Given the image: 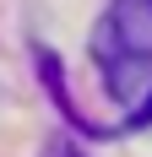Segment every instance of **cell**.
Returning a JSON list of instances; mask_svg holds the SVG:
<instances>
[{
  "label": "cell",
  "mask_w": 152,
  "mask_h": 157,
  "mask_svg": "<svg viewBox=\"0 0 152 157\" xmlns=\"http://www.w3.org/2000/svg\"><path fill=\"white\" fill-rule=\"evenodd\" d=\"M44 157H87V152H82L76 141H65V136H60V141H49V146H44Z\"/></svg>",
  "instance_id": "2"
},
{
  "label": "cell",
  "mask_w": 152,
  "mask_h": 157,
  "mask_svg": "<svg viewBox=\"0 0 152 157\" xmlns=\"http://www.w3.org/2000/svg\"><path fill=\"white\" fill-rule=\"evenodd\" d=\"M87 49H92L103 92L130 103L120 130L152 125V0H109Z\"/></svg>",
  "instance_id": "1"
}]
</instances>
